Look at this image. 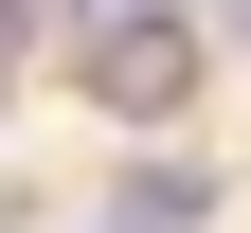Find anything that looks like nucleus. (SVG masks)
Returning <instances> with one entry per match:
<instances>
[{"instance_id": "nucleus-1", "label": "nucleus", "mask_w": 251, "mask_h": 233, "mask_svg": "<svg viewBox=\"0 0 251 233\" xmlns=\"http://www.w3.org/2000/svg\"><path fill=\"white\" fill-rule=\"evenodd\" d=\"M198 72H215V0H90L72 18V90L108 126H179Z\"/></svg>"}, {"instance_id": "nucleus-2", "label": "nucleus", "mask_w": 251, "mask_h": 233, "mask_svg": "<svg viewBox=\"0 0 251 233\" xmlns=\"http://www.w3.org/2000/svg\"><path fill=\"white\" fill-rule=\"evenodd\" d=\"M198 215H215L198 161H126V197H108V233H198Z\"/></svg>"}]
</instances>
